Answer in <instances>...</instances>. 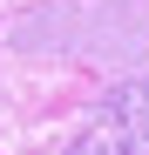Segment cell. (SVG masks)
<instances>
[{"label":"cell","mask_w":149,"mask_h":155,"mask_svg":"<svg viewBox=\"0 0 149 155\" xmlns=\"http://www.w3.org/2000/svg\"><path fill=\"white\" fill-rule=\"evenodd\" d=\"M68 155H149V74L109 88V101L88 115Z\"/></svg>","instance_id":"obj_1"}]
</instances>
